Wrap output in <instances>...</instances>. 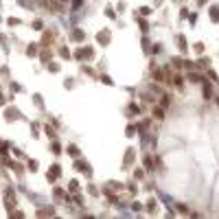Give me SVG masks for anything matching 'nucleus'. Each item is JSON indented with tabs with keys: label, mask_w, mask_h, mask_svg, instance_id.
Wrapping results in <instances>:
<instances>
[{
	"label": "nucleus",
	"mask_w": 219,
	"mask_h": 219,
	"mask_svg": "<svg viewBox=\"0 0 219 219\" xmlns=\"http://www.w3.org/2000/svg\"><path fill=\"white\" fill-rule=\"evenodd\" d=\"M59 175V166H51V173H48V180H55Z\"/></svg>",
	"instance_id": "nucleus-1"
},
{
	"label": "nucleus",
	"mask_w": 219,
	"mask_h": 219,
	"mask_svg": "<svg viewBox=\"0 0 219 219\" xmlns=\"http://www.w3.org/2000/svg\"><path fill=\"white\" fill-rule=\"evenodd\" d=\"M35 53H37V46L31 44V46H29V55H35Z\"/></svg>",
	"instance_id": "nucleus-2"
}]
</instances>
